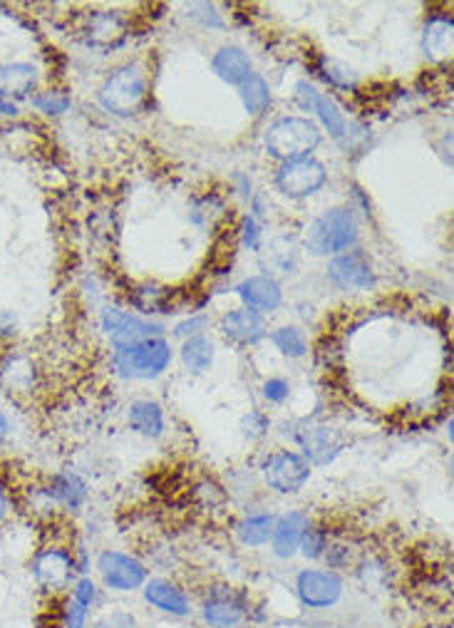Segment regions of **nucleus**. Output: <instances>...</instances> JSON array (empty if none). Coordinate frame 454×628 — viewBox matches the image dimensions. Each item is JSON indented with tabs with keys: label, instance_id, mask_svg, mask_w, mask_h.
<instances>
[{
	"label": "nucleus",
	"instance_id": "obj_3",
	"mask_svg": "<svg viewBox=\"0 0 454 628\" xmlns=\"http://www.w3.org/2000/svg\"><path fill=\"white\" fill-rule=\"evenodd\" d=\"M149 80L139 63H130L115 70L100 87V105L117 117H130L139 112L147 100Z\"/></svg>",
	"mask_w": 454,
	"mask_h": 628
},
{
	"label": "nucleus",
	"instance_id": "obj_44",
	"mask_svg": "<svg viewBox=\"0 0 454 628\" xmlns=\"http://www.w3.org/2000/svg\"><path fill=\"white\" fill-rule=\"evenodd\" d=\"M8 437H10V420H8V415L0 410V447L8 442Z\"/></svg>",
	"mask_w": 454,
	"mask_h": 628
},
{
	"label": "nucleus",
	"instance_id": "obj_28",
	"mask_svg": "<svg viewBox=\"0 0 454 628\" xmlns=\"http://www.w3.org/2000/svg\"><path fill=\"white\" fill-rule=\"evenodd\" d=\"M239 90L241 102H244L246 112H249L251 117H261L263 112L268 110V105H271V87H268V82L263 80L261 75H256V72L239 87Z\"/></svg>",
	"mask_w": 454,
	"mask_h": 628
},
{
	"label": "nucleus",
	"instance_id": "obj_27",
	"mask_svg": "<svg viewBox=\"0 0 454 628\" xmlns=\"http://www.w3.org/2000/svg\"><path fill=\"white\" fill-rule=\"evenodd\" d=\"M182 363L187 365V370H192L194 375L206 373L214 363V343L206 336H194L187 338L182 343Z\"/></svg>",
	"mask_w": 454,
	"mask_h": 628
},
{
	"label": "nucleus",
	"instance_id": "obj_18",
	"mask_svg": "<svg viewBox=\"0 0 454 628\" xmlns=\"http://www.w3.org/2000/svg\"><path fill=\"white\" fill-rule=\"evenodd\" d=\"M221 333L239 346H254L261 338H266V321L261 313L241 308V311H231L221 318Z\"/></svg>",
	"mask_w": 454,
	"mask_h": 628
},
{
	"label": "nucleus",
	"instance_id": "obj_35",
	"mask_svg": "<svg viewBox=\"0 0 454 628\" xmlns=\"http://www.w3.org/2000/svg\"><path fill=\"white\" fill-rule=\"evenodd\" d=\"M92 628H137V619H134L130 611L115 609V611H105V614L95 621V626Z\"/></svg>",
	"mask_w": 454,
	"mask_h": 628
},
{
	"label": "nucleus",
	"instance_id": "obj_34",
	"mask_svg": "<svg viewBox=\"0 0 454 628\" xmlns=\"http://www.w3.org/2000/svg\"><path fill=\"white\" fill-rule=\"evenodd\" d=\"M87 619H90V609H87V606H82L80 601H75L70 596V599L65 601L60 628H87Z\"/></svg>",
	"mask_w": 454,
	"mask_h": 628
},
{
	"label": "nucleus",
	"instance_id": "obj_20",
	"mask_svg": "<svg viewBox=\"0 0 454 628\" xmlns=\"http://www.w3.org/2000/svg\"><path fill=\"white\" fill-rule=\"evenodd\" d=\"M241 301L246 303V308L251 311H276L283 301V291L278 286L276 279L271 276H249L246 281H241L236 286Z\"/></svg>",
	"mask_w": 454,
	"mask_h": 628
},
{
	"label": "nucleus",
	"instance_id": "obj_23",
	"mask_svg": "<svg viewBox=\"0 0 454 628\" xmlns=\"http://www.w3.org/2000/svg\"><path fill=\"white\" fill-rule=\"evenodd\" d=\"M38 85V70L30 63L0 65V100H25Z\"/></svg>",
	"mask_w": 454,
	"mask_h": 628
},
{
	"label": "nucleus",
	"instance_id": "obj_15",
	"mask_svg": "<svg viewBox=\"0 0 454 628\" xmlns=\"http://www.w3.org/2000/svg\"><path fill=\"white\" fill-rule=\"evenodd\" d=\"M35 383H38V373H35L33 360L18 350H8L0 358V385L8 395H30Z\"/></svg>",
	"mask_w": 454,
	"mask_h": 628
},
{
	"label": "nucleus",
	"instance_id": "obj_46",
	"mask_svg": "<svg viewBox=\"0 0 454 628\" xmlns=\"http://www.w3.org/2000/svg\"><path fill=\"white\" fill-rule=\"evenodd\" d=\"M236 628H254V626H236Z\"/></svg>",
	"mask_w": 454,
	"mask_h": 628
},
{
	"label": "nucleus",
	"instance_id": "obj_17",
	"mask_svg": "<svg viewBox=\"0 0 454 628\" xmlns=\"http://www.w3.org/2000/svg\"><path fill=\"white\" fill-rule=\"evenodd\" d=\"M298 442H301L303 452H306L308 462H316V465H328L335 457L343 452L345 442L340 440V435L330 427H306L303 432H298Z\"/></svg>",
	"mask_w": 454,
	"mask_h": 628
},
{
	"label": "nucleus",
	"instance_id": "obj_37",
	"mask_svg": "<svg viewBox=\"0 0 454 628\" xmlns=\"http://www.w3.org/2000/svg\"><path fill=\"white\" fill-rule=\"evenodd\" d=\"M72 599L80 601L82 606L90 609V606L97 601L95 581H92L90 576H80V579H75V584H72Z\"/></svg>",
	"mask_w": 454,
	"mask_h": 628
},
{
	"label": "nucleus",
	"instance_id": "obj_2",
	"mask_svg": "<svg viewBox=\"0 0 454 628\" xmlns=\"http://www.w3.org/2000/svg\"><path fill=\"white\" fill-rule=\"evenodd\" d=\"M263 144L273 159L293 162V159L311 157L313 149L321 144V130L306 117H281L268 125Z\"/></svg>",
	"mask_w": 454,
	"mask_h": 628
},
{
	"label": "nucleus",
	"instance_id": "obj_29",
	"mask_svg": "<svg viewBox=\"0 0 454 628\" xmlns=\"http://www.w3.org/2000/svg\"><path fill=\"white\" fill-rule=\"evenodd\" d=\"M271 338H273V346L281 350L286 358H303V355L308 353L306 336H303L298 328L283 326V328H278Z\"/></svg>",
	"mask_w": 454,
	"mask_h": 628
},
{
	"label": "nucleus",
	"instance_id": "obj_9",
	"mask_svg": "<svg viewBox=\"0 0 454 628\" xmlns=\"http://www.w3.org/2000/svg\"><path fill=\"white\" fill-rule=\"evenodd\" d=\"M343 591V579L328 569H306L296 579V594L306 609H330L338 604Z\"/></svg>",
	"mask_w": 454,
	"mask_h": 628
},
{
	"label": "nucleus",
	"instance_id": "obj_25",
	"mask_svg": "<svg viewBox=\"0 0 454 628\" xmlns=\"http://www.w3.org/2000/svg\"><path fill=\"white\" fill-rule=\"evenodd\" d=\"M127 420H130L132 430L139 432L142 437H159L164 427H167L162 405L154 403V400H134L130 405V413H127Z\"/></svg>",
	"mask_w": 454,
	"mask_h": 628
},
{
	"label": "nucleus",
	"instance_id": "obj_13",
	"mask_svg": "<svg viewBox=\"0 0 454 628\" xmlns=\"http://www.w3.org/2000/svg\"><path fill=\"white\" fill-rule=\"evenodd\" d=\"M127 35H130V30H127L125 18L120 13H105V10L87 15L85 28H82L85 43L100 50L120 48L127 40Z\"/></svg>",
	"mask_w": 454,
	"mask_h": 628
},
{
	"label": "nucleus",
	"instance_id": "obj_41",
	"mask_svg": "<svg viewBox=\"0 0 454 628\" xmlns=\"http://www.w3.org/2000/svg\"><path fill=\"white\" fill-rule=\"evenodd\" d=\"M206 326H209V321H206L204 316H196V318H187V321L179 323V326L174 328V333H177L179 338H184V341H187V338L201 336V331H204Z\"/></svg>",
	"mask_w": 454,
	"mask_h": 628
},
{
	"label": "nucleus",
	"instance_id": "obj_7",
	"mask_svg": "<svg viewBox=\"0 0 454 628\" xmlns=\"http://www.w3.org/2000/svg\"><path fill=\"white\" fill-rule=\"evenodd\" d=\"M261 472L266 485L276 489L278 494H293L311 480V462L298 452L278 450L266 457Z\"/></svg>",
	"mask_w": 454,
	"mask_h": 628
},
{
	"label": "nucleus",
	"instance_id": "obj_1",
	"mask_svg": "<svg viewBox=\"0 0 454 628\" xmlns=\"http://www.w3.org/2000/svg\"><path fill=\"white\" fill-rule=\"evenodd\" d=\"M358 241V219L350 209H330L318 216L306 234V249L313 256H338Z\"/></svg>",
	"mask_w": 454,
	"mask_h": 628
},
{
	"label": "nucleus",
	"instance_id": "obj_12",
	"mask_svg": "<svg viewBox=\"0 0 454 628\" xmlns=\"http://www.w3.org/2000/svg\"><path fill=\"white\" fill-rule=\"evenodd\" d=\"M328 279L343 291H355V288L373 286L375 271L368 256L360 251H345V254L333 256V261L328 264Z\"/></svg>",
	"mask_w": 454,
	"mask_h": 628
},
{
	"label": "nucleus",
	"instance_id": "obj_31",
	"mask_svg": "<svg viewBox=\"0 0 454 628\" xmlns=\"http://www.w3.org/2000/svg\"><path fill=\"white\" fill-rule=\"evenodd\" d=\"M318 70H321V77L325 82H330V85H335V87H353L355 85L353 70L345 68V65L338 63V60L321 58V65H318Z\"/></svg>",
	"mask_w": 454,
	"mask_h": 628
},
{
	"label": "nucleus",
	"instance_id": "obj_16",
	"mask_svg": "<svg viewBox=\"0 0 454 628\" xmlns=\"http://www.w3.org/2000/svg\"><path fill=\"white\" fill-rule=\"evenodd\" d=\"M308 527H311V519H308L306 512H298V509L278 517L271 534L273 554H276L278 559H291L293 554L298 552V544H301L303 532H306Z\"/></svg>",
	"mask_w": 454,
	"mask_h": 628
},
{
	"label": "nucleus",
	"instance_id": "obj_38",
	"mask_svg": "<svg viewBox=\"0 0 454 628\" xmlns=\"http://www.w3.org/2000/svg\"><path fill=\"white\" fill-rule=\"evenodd\" d=\"M261 390L263 398H266L268 403H286L288 395H291V385L283 378H268L266 383L261 385Z\"/></svg>",
	"mask_w": 454,
	"mask_h": 628
},
{
	"label": "nucleus",
	"instance_id": "obj_33",
	"mask_svg": "<svg viewBox=\"0 0 454 628\" xmlns=\"http://www.w3.org/2000/svg\"><path fill=\"white\" fill-rule=\"evenodd\" d=\"M169 293L162 291V288H139L137 296H134V303H137L139 308H142L144 313H157L164 308V301H167Z\"/></svg>",
	"mask_w": 454,
	"mask_h": 628
},
{
	"label": "nucleus",
	"instance_id": "obj_22",
	"mask_svg": "<svg viewBox=\"0 0 454 628\" xmlns=\"http://www.w3.org/2000/svg\"><path fill=\"white\" fill-rule=\"evenodd\" d=\"M211 70L219 80H224L226 85H236L241 87L251 75H254V65H251V58L236 45H226L219 53L211 58Z\"/></svg>",
	"mask_w": 454,
	"mask_h": 628
},
{
	"label": "nucleus",
	"instance_id": "obj_26",
	"mask_svg": "<svg viewBox=\"0 0 454 628\" xmlns=\"http://www.w3.org/2000/svg\"><path fill=\"white\" fill-rule=\"evenodd\" d=\"M273 524H276L273 514H251L236 527V537L244 547H263L271 539Z\"/></svg>",
	"mask_w": 454,
	"mask_h": 628
},
{
	"label": "nucleus",
	"instance_id": "obj_6",
	"mask_svg": "<svg viewBox=\"0 0 454 628\" xmlns=\"http://www.w3.org/2000/svg\"><path fill=\"white\" fill-rule=\"evenodd\" d=\"M100 323L115 350L137 346V343L152 341V338H164L162 326L147 321V318L134 316V313L120 311V308H105Z\"/></svg>",
	"mask_w": 454,
	"mask_h": 628
},
{
	"label": "nucleus",
	"instance_id": "obj_39",
	"mask_svg": "<svg viewBox=\"0 0 454 628\" xmlns=\"http://www.w3.org/2000/svg\"><path fill=\"white\" fill-rule=\"evenodd\" d=\"M268 418L263 413H259V410H254V413H249L244 418V422H241V427H244V435L249 437V440H259V437L266 435L268 430Z\"/></svg>",
	"mask_w": 454,
	"mask_h": 628
},
{
	"label": "nucleus",
	"instance_id": "obj_11",
	"mask_svg": "<svg viewBox=\"0 0 454 628\" xmlns=\"http://www.w3.org/2000/svg\"><path fill=\"white\" fill-rule=\"evenodd\" d=\"M296 97L298 102H301L303 110L316 112L318 120L323 122V127L328 130V135L333 137V140L343 142L345 137H348V122H345L343 110H340L338 102H335L333 97L321 95V92L313 85H308V82H298Z\"/></svg>",
	"mask_w": 454,
	"mask_h": 628
},
{
	"label": "nucleus",
	"instance_id": "obj_45",
	"mask_svg": "<svg viewBox=\"0 0 454 628\" xmlns=\"http://www.w3.org/2000/svg\"><path fill=\"white\" fill-rule=\"evenodd\" d=\"M0 115L15 117L18 115V105H15V102H8V100H0Z\"/></svg>",
	"mask_w": 454,
	"mask_h": 628
},
{
	"label": "nucleus",
	"instance_id": "obj_8",
	"mask_svg": "<svg viewBox=\"0 0 454 628\" xmlns=\"http://www.w3.org/2000/svg\"><path fill=\"white\" fill-rule=\"evenodd\" d=\"M325 179H328V172H325L323 162L303 157L281 164V169L276 172V187L283 197L306 199L323 187Z\"/></svg>",
	"mask_w": 454,
	"mask_h": 628
},
{
	"label": "nucleus",
	"instance_id": "obj_30",
	"mask_svg": "<svg viewBox=\"0 0 454 628\" xmlns=\"http://www.w3.org/2000/svg\"><path fill=\"white\" fill-rule=\"evenodd\" d=\"M72 100L70 95L63 90H45V92H38V95L33 97V107L38 112H43V115H50V117H58V115H65L67 110H70Z\"/></svg>",
	"mask_w": 454,
	"mask_h": 628
},
{
	"label": "nucleus",
	"instance_id": "obj_4",
	"mask_svg": "<svg viewBox=\"0 0 454 628\" xmlns=\"http://www.w3.org/2000/svg\"><path fill=\"white\" fill-rule=\"evenodd\" d=\"M172 363V346L164 338L137 343V346L115 350L112 368L125 380H154Z\"/></svg>",
	"mask_w": 454,
	"mask_h": 628
},
{
	"label": "nucleus",
	"instance_id": "obj_42",
	"mask_svg": "<svg viewBox=\"0 0 454 628\" xmlns=\"http://www.w3.org/2000/svg\"><path fill=\"white\" fill-rule=\"evenodd\" d=\"M13 512V497H10V489L0 482V524L10 517Z\"/></svg>",
	"mask_w": 454,
	"mask_h": 628
},
{
	"label": "nucleus",
	"instance_id": "obj_32",
	"mask_svg": "<svg viewBox=\"0 0 454 628\" xmlns=\"http://www.w3.org/2000/svg\"><path fill=\"white\" fill-rule=\"evenodd\" d=\"M298 549H301V554L306 559H321L325 554V549H328V534H325V529L308 527L306 532H303V539H301V544H298Z\"/></svg>",
	"mask_w": 454,
	"mask_h": 628
},
{
	"label": "nucleus",
	"instance_id": "obj_43",
	"mask_svg": "<svg viewBox=\"0 0 454 628\" xmlns=\"http://www.w3.org/2000/svg\"><path fill=\"white\" fill-rule=\"evenodd\" d=\"M15 328V316L10 311H5V308H0V338L10 336Z\"/></svg>",
	"mask_w": 454,
	"mask_h": 628
},
{
	"label": "nucleus",
	"instance_id": "obj_10",
	"mask_svg": "<svg viewBox=\"0 0 454 628\" xmlns=\"http://www.w3.org/2000/svg\"><path fill=\"white\" fill-rule=\"evenodd\" d=\"M97 571L107 589L112 591H137L147 584V566L139 559L122 552H102L97 557Z\"/></svg>",
	"mask_w": 454,
	"mask_h": 628
},
{
	"label": "nucleus",
	"instance_id": "obj_5",
	"mask_svg": "<svg viewBox=\"0 0 454 628\" xmlns=\"http://www.w3.org/2000/svg\"><path fill=\"white\" fill-rule=\"evenodd\" d=\"M30 574H33V581L38 584V589H43L45 594H63V591L75 584V554L67 552L63 547L40 549L33 561H30Z\"/></svg>",
	"mask_w": 454,
	"mask_h": 628
},
{
	"label": "nucleus",
	"instance_id": "obj_40",
	"mask_svg": "<svg viewBox=\"0 0 454 628\" xmlns=\"http://www.w3.org/2000/svg\"><path fill=\"white\" fill-rule=\"evenodd\" d=\"M241 244L249 251L261 249V226L254 216H246L244 224H241Z\"/></svg>",
	"mask_w": 454,
	"mask_h": 628
},
{
	"label": "nucleus",
	"instance_id": "obj_19",
	"mask_svg": "<svg viewBox=\"0 0 454 628\" xmlns=\"http://www.w3.org/2000/svg\"><path fill=\"white\" fill-rule=\"evenodd\" d=\"M144 601L152 604L154 609H159L162 614L177 616V619H184V616L192 614V604H189V596L179 589L177 584L167 579H152L144 584Z\"/></svg>",
	"mask_w": 454,
	"mask_h": 628
},
{
	"label": "nucleus",
	"instance_id": "obj_21",
	"mask_svg": "<svg viewBox=\"0 0 454 628\" xmlns=\"http://www.w3.org/2000/svg\"><path fill=\"white\" fill-rule=\"evenodd\" d=\"M45 497L55 504V507H65L70 512H77L82 504L87 502V485L80 475L75 472H58L48 480V485L43 487Z\"/></svg>",
	"mask_w": 454,
	"mask_h": 628
},
{
	"label": "nucleus",
	"instance_id": "obj_36",
	"mask_svg": "<svg viewBox=\"0 0 454 628\" xmlns=\"http://www.w3.org/2000/svg\"><path fill=\"white\" fill-rule=\"evenodd\" d=\"M189 15H192L194 20H199L201 25H206V28H224V20H221V15L216 13L214 5L209 3H192L189 5Z\"/></svg>",
	"mask_w": 454,
	"mask_h": 628
},
{
	"label": "nucleus",
	"instance_id": "obj_24",
	"mask_svg": "<svg viewBox=\"0 0 454 628\" xmlns=\"http://www.w3.org/2000/svg\"><path fill=\"white\" fill-rule=\"evenodd\" d=\"M454 25L450 15H432L422 33V50L432 63H445L452 55V40H454Z\"/></svg>",
	"mask_w": 454,
	"mask_h": 628
},
{
	"label": "nucleus",
	"instance_id": "obj_14",
	"mask_svg": "<svg viewBox=\"0 0 454 628\" xmlns=\"http://www.w3.org/2000/svg\"><path fill=\"white\" fill-rule=\"evenodd\" d=\"M246 611V601L231 589L211 591L201 606L204 621L214 628H236L246 619Z\"/></svg>",
	"mask_w": 454,
	"mask_h": 628
}]
</instances>
